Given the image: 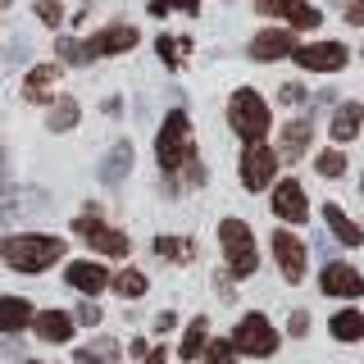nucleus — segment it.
<instances>
[{"label":"nucleus","mask_w":364,"mask_h":364,"mask_svg":"<svg viewBox=\"0 0 364 364\" xmlns=\"http://www.w3.org/2000/svg\"><path fill=\"white\" fill-rule=\"evenodd\" d=\"M360 119H364V105H355V100H341L337 114H333V136H337V141H350V136L360 132Z\"/></svg>","instance_id":"5701e85b"},{"label":"nucleus","mask_w":364,"mask_h":364,"mask_svg":"<svg viewBox=\"0 0 364 364\" xmlns=\"http://www.w3.org/2000/svg\"><path fill=\"white\" fill-rule=\"evenodd\" d=\"M228 123H232V132L242 136L246 146H255V141H264V132H269V105H264V96L259 91H232V100H228Z\"/></svg>","instance_id":"f03ea898"},{"label":"nucleus","mask_w":364,"mask_h":364,"mask_svg":"<svg viewBox=\"0 0 364 364\" xmlns=\"http://www.w3.org/2000/svg\"><path fill=\"white\" fill-rule=\"evenodd\" d=\"M346 23H355V28H364V0H350V5H346Z\"/></svg>","instance_id":"4c0bfd02"},{"label":"nucleus","mask_w":364,"mask_h":364,"mask_svg":"<svg viewBox=\"0 0 364 364\" xmlns=\"http://www.w3.org/2000/svg\"><path fill=\"white\" fill-rule=\"evenodd\" d=\"M314 168H318V178H341V173H346V155H341V151H323L314 159Z\"/></svg>","instance_id":"7c9ffc66"},{"label":"nucleus","mask_w":364,"mask_h":364,"mask_svg":"<svg viewBox=\"0 0 364 364\" xmlns=\"http://www.w3.org/2000/svg\"><path fill=\"white\" fill-rule=\"evenodd\" d=\"M305 328H310V314H305V310H296V314L287 318V333H291V337H305Z\"/></svg>","instance_id":"f704fd0d"},{"label":"nucleus","mask_w":364,"mask_h":364,"mask_svg":"<svg viewBox=\"0 0 364 364\" xmlns=\"http://www.w3.org/2000/svg\"><path fill=\"white\" fill-rule=\"evenodd\" d=\"M0 259L18 273H41L64 259V242L46 232H18V237H0Z\"/></svg>","instance_id":"f257e3e1"},{"label":"nucleus","mask_w":364,"mask_h":364,"mask_svg":"<svg viewBox=\"0 0 364 364\" xmlns=\"http://www.w3.org/2000/svg\"><path fill=\"white\" fill-rule=\"evenodd\" d=\"M32 323V305L23 296H0V333H23Z\"/></svg>","instance_id":"6ab92c4d"},{"label":"nucleus","mask_w":364,"mask_h":364,"mask_svg":"<svg viewBox=\"0 0 364 364\" xmlns=\"http://www.w3.org/2000/svg\"><path fill=\"white\" fill-rule=\"evenodd\" d=\"M333 337H337V341H360V337H364V314H360V310L333 314Z\"/></svg>","instance_id":"a878e982"},{"label":"nucleus","mask_w":364,"mask_h":364,"mask_svg":"<svg viewBox=\"0 0 364 364\" xmlns=\"http://www.w3.org/2000/svg\"><path fill=\"white\" fill-rule=\"evenodd\" d=\"M155 50H159V60H164L168 68H178L182 60H187L191 41H187V37H182V41H178V37H159V41H155Z\"/></svg>","instance_id":"c756f323"},{"label":"nucleus","mask_w":364,"mask_h":364,"mask_svg":"<svg viewBox=\"0 0 364 364\" xmlns=\"http://www.w3.org/2000/svg\"><path fill=\"white\" fill-rule=\"evenodd\" d=\"M291 60L301 68H314V73H337V68H346V46L341 41H318V46H296Z\"/></svg>","instance_id":"0eeeda50"},{"label":"nucleus","mask_w":364,"mask_h":364,"mask_svg":"<svg viewBox=\"0 0 364 364\" xmlns=\"http://www.w3.org/2000/svg\"><path fill=\"white\" fill-rule=\"evenodd\" d=\"M155 155H159V164H164L168 173L196 159V146H191V123H187V114H182V109H173L164 119V128H159V136H155Z\"/></svg>","instance_id":"20e7f679"},{"label":"nucleus","mask_w":364,"mask_h":364,"mask_svg":"<svg viewBox=\"0 0 364 364\" xmlns=\"http://www.w3.org/2000/svg\"><path fill=\"white\" fill-rule=\"evenodd\" d=\"M296 50V37L291 32H259L255 41H250V60H287V55Z\"/></svg>","instance_id":"dca6fc26"},{"label":"nucleus","mask_w":364,"mask_h":364,"mask_svg":"<svg viewBox=\"0 0 364 364\" xmlns=\"http://www.w3.org/2000/svg\"><path fill=\"white\" fill-rule=\"evenodd\" d=\"M155 250H159L164 259H178V264H187V259L196 255V246H191L187 237H159V242H155Z\"/></svg>","instance_id":"c85d7f7f"},{"label":"nucleus","mask_w":364,"mask_h":364,"mask_svg":"<svg viewBox=\"0 0 364 364\" xmlns=\"http://www.w3.org/2000/svg\"><path fill=\"white\" fill-rule=\"evenodd\" d=\"M32 9H37V18L46 23V28H60V23H64V5H60V0H32Z\"/></svg>","instance_id":"72a5a7b5"},{"label":"nucleus","mask_w":364,"mask_h":364,"mask_svg":"<svg viewBox=\"0 0 364 364\" xmlns=\"http://www.w3.org/2000/svg\"><path fill=\"white\" fill-rule=\"evenodd\" d=\"M55 50H60V60H64V64H73V68L91 64V50H87V41H77V37H60V41H55Z\"/></svg>","instance_id":"cd10ccee"},{"label":"nucleus","mask_w":364,"mask_h":364,"mask_svg":"<svg viewBox=\"0 0 364 364\" xmlns=\"http://www.w3.org/2000/svg\"><path fill=\"white\" fill-rule=\"evenodd\" d=\"M151 14H155V18H164V14H168V0H151Z\"/></svg>","instance_id":"ea45409f"},{"label":"nucleus","mask_w":364,"mask_h":364,"mask_svg":"<svg viewBox=\"0 0 364 364\" xmlns=\"http://www.w3.org/2000/svg\"><path fill=\"white\" fill-rule=\"evenodd\" d=\"M141 364H164V350H146V360Z\"/></svg>","instance_id":"a19ab883"},{"label":"nucleus","mask_w":364,"mask_h":364,"mask_svg":"<svg viewBox=\"0 0 364 364\" xmlns=\"http://www.w3.org/2000/svg\"><path fill=\"white\" fill-rule=\"evenodd\" d=\"M323 223L333 228V237H337L341 246H364V232L346 219V214H341V205H323Z\"/></svg>","instance_id":"412c9836"},{"label":"nucleus","mask_w":364,"mask_h":364,"mask_svg":"<svg viewBox=\"0 0 364 364\" xmlns=\"http://www.w3.org/2000/svg\"><path fill=\"white\" fill-rule=\"evenodd\" d=\"M219 246L228 255V269L232 278H250L259 269V250H255V232L242 223V219H223L219 223Z\"/></svg>","instance_id":"7ed1b4c3"},{"label":"nucleus","mask_w":364,"mask_h":364,"mask_svg":"<svg viewBox=\"0 0 364 364\" xmlns=\"http://www.w3.org/2000/svg\"><path fill=\"white\" fill-rule=\"evenodd\" d=\"M114 360H119V346H114L109 337H96L91 346L73 350V364H114Z\"/></svg>","instance_id":"b1692460"},{"label":"nucleus","mask_w":364,"mask_h":364,"mask_svg":"<svg viewBox=\"0 0 364 364\" xmlns=\"http://www.w3.org/2000/svg\"><path fill=\"white\" fill-rule=\"evenodd\" d=\"M282 100H287V105H301L305 100V87H296V82H282V91H278Z\"/></svg>","instance_id":"e433bc0d"},{"label":"nucleus","mask_w":364,"mask_h":364,"mask_svg":"<svg viewBox=\"0 0 364 364\" xmlns=\"http://www.w3.org/2000/svg\"><path fill=\"white\" fill-rule=\"evenodd\" d=\"M73 228H77V237H87V242L100 250V255H114V259H123V255H128V237H123L119 228L100 223L96 214H87V219H77Z\"/></svg>","instance_id":"6e6552de"},{"label":"nucleus","mask_w":364,"mask_h":364,"mask_svg":"<svg viewBox=\"0 0 364 364\" xmlns=\"http://www.w3.org/2000/svg\"><path fill=\"white\" fill-rule=\"evenodd\" d=\"M360 191H364V178H360Z\"/></svg>","instance_id":"c03bdc74"},{"label":"nucleus","mask_w":364,"mask_h":364,"mask_svg":"<svg viewBox=\"0 0 364 364\" xmlns=\"http://www.w3.org/2000/svg\"><path fill=\"white\" fill-rule=\"evenodd\" d=\"M77 323H87V328H91V323H100V305H91V301H87V305H77Z\"/></svg>","instance_id":"c9c22d12"},{"label":"nucleus","mask_w":364,"mask_h":364,"mask_svg":"<svg viewBox=\"0 0 364 364\" xmlns=\"http://www.w3.org/2000/svg\"><path fill=\"white\" fill-rule=\"evenodd\" d=\"M305 146H310V119H296V123L282 128V151H278V159H301Z\"/></svg>","instance_id":"4be33fe9"},{"label":"nucleus","mask_w":364,"mask_h":364,"mask_svg":"<svg viewBox=\"0 0 364 364\" xmlns=\"http://www.w3.org/2000/svg\"><path fill=\"white\" fill-rule=\"evenodd\" d=\"M273 255H278V269L287 282H301L305 278V242L301 237H291L287 228H278L273 232Z\"/></svg>","instance_id":"9b49d317"},{"label":"nucleus","mask_w":364,"mask_h":364,"mask_svg":"<svg viewBox=\"0 0 364 364\" xmlns=\"http://www.w3.org/2000/svg\"><path fill=\"white\" fill-rule=\"evenodd\" d=\"M200 364H237V355H232V346H228V341H205Z\"/></svg>","instance_id":"473e14b6"},{"label":"nucleus","mask_w":364,"mask_h":364,"mask_svg":"<svg viewBox=\"0 0 364 364\" xmlns=\"http://www.w3.org/2000/svg\"><path fill=\"white\" fill-rule=\"evenodd\" d=\"M114 291H119V296H141V291H146V273L123 269L119 278H114Z\"/></svg>","instance_id":"2f4dec72"},{"label":"nucleus","mask_w":364,"mask_h":364,"mask_svg":"<svg viewBox=\"0 0 364 364\" xmlns=\"http://www.w3.org/2000/svg\"><path fill=\"white\" fill-rule=\"evenodd\" d=\"M232 355H250V360H269L273 350H278V333H273V323L264 314H246L242 323H237L232 333Z\"/></svg>","instance_id":"39448f33"},{"label":"nucleus","mask_w":364,"mask_h":364,"mask_svg":"<svg viewBox=\"0 0 364 364\" xmlns=\"http://www.w3.org/2000/svg\"><path fill=\"white\" fill-rule=\"evenodd\" d=\"M205 341H210V323H205V318H191V323H187V333H182L178 355H182V360H196L200 350H205Z\"/></svg>","instance_id":"393cba45"},{"label":"nucleus","mask_w":364,"mask_h":364,"mask_svg":"<svg viewBox=\"0 0 364 364\" xmlns=\"http://www.w3.org/2000/svg\"><path fill=\"white\" fill-rule=\"evenodd\" d=\"M32 323H37V337H46V341H68L73 337V318L64 310H41V314H32Z\"/></svg>","instance_id":"aec40b11"},{"label":"nucleus","mask_w":364,"mask_h":364,"mask_svg":"<svg viewBox=\"0 0 364 364\" xmlns=\"http://www.w3.org/2000/svg\"><path fill=\"white\" fill-rule=\"evenodd\" d=\"M28 364H37V360H28Z\"/></svg>","instance_id":"a18cd8bd"},{"label":"nucleus","mask_w":364,"mask_h":364,"mask_svg":"<svg viewBox=\"0 0 364 364\" xmlns=\"http://www.w3.org/2000/svg\"><path fill=\"white\" fill-rule=\"evenodd\" d=\"M55 82H60V68H55V64L28 68V77H23V100H50V87Z\"/></svg>","instance_id":"a211bd4d"},{"label":"nucleus","mask_w":364,"mask_h":364,"mask_svg":"<svg viewBox=\"0 0 364 364\" xmlns=\"http://www.w3.org/2000/svg\"><path fill=\"white\" fill-rule=\"evenodd\" d=\"M273 168H278V155L269 151V146H246V155H242V182H246V191H264L269 182H273Z\"/></svg>","instance_id":"9d476101"},{"label":"nucleus","mask_w":364,"mask_h":364,"mask_svg":"<svg viewBox=\"0 0 364 364\" xmlns=\"http://www.w3.org/2000/svg\"><path fill=\"white\" fill-rule=\"evenodd\" d=\"M73 123H77V100H55V109H50V119H46V128H50V132H68V128H73Z\"/></svg>","instance_id":"bb28decb"},{"label":"nucleus","mask_w":364,"mask_h":364,"mask_svg":"<svg viewBox=\"0 0 364 364\" xmlns=\"http://www.w3.org/2000/svg\"><path fill=\"white\" fill-rule=\"evenodd\" d=\"M46 205H50V196L37 191V187H0V228H9L18 219H32Z\"/></svg>","instance_id":"423d86ee"},{"label":"nucleus","mask_w":364,"mask_h":364,"mask_svg":"<svg viewBox=\"0 0 364 364\" xmlns=\"http://www.w3.org/2000/svg\"><path fill=\"white\" fill-rule=\"evenodd\" d=\"M64 278H68V287H77V291H87V296H96V291L109 287V269L105 264H91V259H73Z\"/></svg>","instance_id":"2eb2a0df"},{"label":"nucleus","mask_w":364,"mask_h":364,"mask_svg":"<svg viewBox=\"0 0 364 364\" xmlns=\"http://www.w3.org/2000/svg\"><path fill=\"white\" fill-rule=\"evenodd\" d=\"M318 287H323L328 296H346V301H355V296H364V273L350 269V264H337V259H328V264H323V278H318Z\"/></svg>","instance_id":"f8f14e48"},{"label":"nucleus","mask_w":364,"mask_h":364,"mask_svg":"<svg viewBox=\"0 0 364 364\" xmlns=\"http://www.w3.org/2000/svg\"><path fill=\"white\" fill-rule=\"evenodd\" d=\"M5 5H9V0H0V9H5Z\"/></svg>","instance_id":"37998d69"},{"label":"nucleus","mask_w":364,"mask_h":364,"mask_svg":"<svg viewBox=\"0 0 364 364\" xmlns=\"http://www.w3.org/2000/svg\"><path fill=\"white\" fill-rule=\"evenodd\" d=\"M273 214L287 223H305V214H310V200H305V187L296 178L278 182V191H273Z\"/></svg>","instance_id":"ddd939ff"},{"label":"nucleus","mask_w":364,"mask_h":364,"mask_svg":"<svg viewBox=\"0 0 364 364\" xmlns=\"http://www.w3.org/2000/svg\"><path fill=\"white\" fill-rule=\"evenodd\" d=\"M173 5L182 9V14H200V0H173Z\"/></svg>","instance_id":"58836bf2"},{"label":"nucleus","mask_w":364,"mask_h":364,"mask_svg":"<svg viewBox=\"0 0 364 364\" xmlns=\"http://www.w3.org/2000/svg\"><path fill=\"white\" fill-rule=\"evenodd\" d=\"M0 173H5V151H0Z\"/></svg>","instance_id":"79ce46f5"},{"label":"nucleus","mask_w":364,"mask_h":364,"mask_svg":"<svg viewBox=\"0 0 364 364\" xmlns=\"http://www.w3.org/2000/svg\"><path fill=\"white\" fill-rule=\"evenodd\" d=\"M136 41H141V37H136V28L114 23V28H100L96 37L87 41V50H91V60H96V55H123V50H132Z\"/></svg>","instance_id":"4468645a"},{"label":"nucleus","mask_w":364,"mask_h":364,"mask_svg":"<svg viewBox=\"0 0 364 364\" xmlns=\"http://www.w3.org/2000/svg\"><path fill=\"white\" fill-rule=\"evenodd\" d=\"M128 173H132V141H114V151L100 159V182H105V187H119Z\"/></svg>","instance_id":"f3484780"},{"label":"nucleus","mask_w":364,"mask_h":364,"mask_svg":"<svg viewBox=\"0 0 364 364\" xmlns=\"http://www.w3.org/2000/svg\"><path fill=\"white\" fill-rule=\"evenodd\" d=\"M255 9L259 14H273V18H287L291 28H301V32H310L323 23V14L310 5V0H255Z\"/></svg>","instance_id":"1a4fd4ad"}]
</instances>
